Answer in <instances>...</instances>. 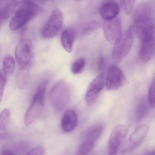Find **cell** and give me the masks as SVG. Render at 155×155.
Listing matches in <instances>:
<instances>
[{"mask_svg":"<svg viewBox=\"0 0 155 155\" xmlns=\"http://www.w3.org/2000/svg\"><path fill=\"white\" fill-rule=\"evenodd\" d=\"M133 24L141 42L155 37V20L151 5L142 3L136 7L133 15Z\"/></svg>","mask_w":155,"mask_h":155,"instance_id":"cell-1","label":"cell"},{"mask_svg":"<svg viewBox=\"0 0 155 155\" xmlns=\"http://www.w3.org/2000/svg\"><path fill=\"white\" fill-rule=\"evenodd\" d=\"M42 9L40 5L30 0H22L9 23V28L16 31L40 14Z\"/></svg>","mask_w":155,"mask_h":155,"instance_id":"cell-2","label":"cell"},{"mask_svg":"<svg viewBox=\"0 0 155 155\" xmlns=\"http://www.w3.org/2000/svg\"><path fill=\"white\" fill-rule=\"evenodd\" d=\"M47 80L43 81L38 86L31 104L25 116V124L29 126L41 116L43 110L45 97L48 85Z\"/></svg>","mask_w":155,"mask_h":155,"instance_id":"cell-3","label":"cell"},{"mask_svg":"<svg viewBox=\"0 0 155 155\" xmlns=\"http://www.w3.org/2000/svg\"><path fill=\"white\" fill-rule=\"evenodd\" d=\"M71 96L70 86L67 82L61 80L56 83L52 87L49 98L53 109L57 112H60L67 105Z\"/></svg>","mask_w":155,"mask_h":155,"instance_id":"cell-4","label":"cell"},{"mask_svg":"<svg viewBox=\"0 0 155 155\" xmlns=\"http://www.w3.org/2000/svg\"><path fill=\"white\" fill-rule=\"evenodd\" d=\"M133 42V36L131 29L123 34L121 39L114 45L112 52L113 60L116 62H122L131 51Z\"/></svg>","mask_w":155,"mask_h":155,"instance_id":"cell-5","label":"cell"},{"mask_svg":"<svg viewBox=\"0 0 155 155\" xmlns=\"http://www.w3.org/2000/svg\"><path fill=\"white\" fill-rule=\"evenodd\" d=\"M63 21V15L61 10L58 8L54 9L42 30L43 37L52 39L55 37L62 29Z\"/></svg>","mask_w":155,"mask_h":155,"instance_id":"cell-6","label":"cell"},{"mask_svg":"<svg viewBox=\"0 0 155 155\" xmlns=\"http://www.w3.org/2000/svg\"><path fill=\"white\" fill-rule=\"evenodd\" d=\"M32 41L28 39L21 40L15 49V60L21 69H29L32 64Z\"/></svg>","mask_w":155,"mask_h":155,"instance_id":"cell-7","label":"cell"},{"mask_svg":"<svg viewBox=\"0 0 155 155\" xmlns=\"http://www.w3.org/2000/svg\"><path fill=\"white\" fill-rule=\"evenodd\" d=\"M103 131V127L102 125H96L90 127L86 134L84 140L78 148L77 155H88L94 147Z\"/></svg>","mask_w":155,"mask_h":155,"instance_id":"cell-8","label":"cell"},{"mask_svg":"<svg viewBox=\"0 0 155 155\" xmlns=\"http://www.w3.org/2000/svg\"><path fill=\"white\" fill-rule=\"evenodd\" d=\"M103 29L106 39L113 45L118 41L123 35L121 21L117 17L111 20H105L103 23Z\"/></svg>","mask_w":155,"mask_h":155,"instance_id":"cell-9","label":"cell"},{"mask_svg":"<svg viewBox=\"0 0 155 155\" xmlns=\"http://www.w3.org/2000/svg\"><path fill=\"white\" fill-rule=\"evenodd\" d=\"M149 131V127L142 124L135 128L129 136L125 145L122 149V154L131 153L141 145L146 137Z\"/></svg>","mask_w":155,"mask_h":155,"instance_id":"cell-10","label":"cell"},{"mask_svg":"<svg viewBox=\"0 0 155 155\" xmlns=\"http://www.w3.org/2000/svg\"><path fill=\"white\" fill-rule=\"evenodd\" d=\"M127 80L124 74L117 66L111 65L105 79V87L108 91H115L123 87Z\"/></svg>","mask_w":155,"mask_h":155,"instance_id":"cell-11","label":"cell"},{"mask_svg":"<svg viewBox=\"0 0 155 155\" xmlns=\"http://www.w3.org/2000/svg\"><path fill=\"white\" fill-rule=\"evenodd\" d=\"M128 127L124 125H119L112 131L108 143V155H116L127 135Z\"/></svg>","mask_w":155,"mask_h":155,"instance_id":"cell-12","label":"cell"},{"mask_svg":"<svg viewBox=\"0 0 155 155\" xmlns=\"http://www.w3.org/2000/svg\"><path fill=\"white\" fill-rule=\"evenodd\" d=\"M105 86V79L103 73L99 74L88 86L85 95L86 104L92 106L95 103L101 91Z\"/></svg>","mask_w":155,"mask_h":155,"instance_id":"cell-13","label":"cell"},{"mask_svg":"<svg viewBox=\"0 0 155 155\" xmlns=\"http://www.w3.org/2000/svg\"><path fill=\"white\" fill-rule=\"evenodd\" d=\"M78 123L77 114L73 109L65 111L61 121V127L65 133H69L74 130Z\"/></svg>","mask_w":155,"mask_h":155,"instance_id":"cell-14","label":"cell"},{"mask_svg":"<svg viewBox=\"0 0 155 155\" xmlns=\"http://www.w3.org/2000/svg\"><path fill=\"white\" fill-rule=\"evenodd\" d=\"M120 11L119 5L113 1L104 3L100 7V15L105 20H111L117 17Z\"/></svg>","mask_w":155,"mask_h":155,"instance_id":"cell-15","label":"cell"},{"mask_svg":"<svg viewBox=\"0 0 155 155\" xmlns=\"http://www.w3.org/2000/svg\"><path fill=\"white\" fill-rule=\"evenodd\" d=\"M141 43L140 58L143 61L147 62L152 60L155 54V37Z\"/></svg>","mask_w":155,"mask_h":155,"instance_id":"cell-16","label":"cell"},{"mask_svg":"<svg viewBox=\"0 0 155 155\" xmlns=\"http://www.w3.org/2000/svg\"><path fill=\"white\" fill-rule=\"evenodd\" d=\"M75 37V31L72 28H66L61 34V41L62 46L67 52L72 51Z\"/></svg>","mask_w":155,"mask_h":155,"instance_id":"cell-17","label":"cell"},{"mask_svg":"<svg viewBox=\"0 0 155 155\" xmlns=\"http://www.w3.org/2000/svg\"><path fill=\"white\" fill-rule=\"evenodd\" d=\"M17 0H0V19L1 24L7 20L15 7Z\"/></svg>","mask_w":155,"mask_h":155,"instance_id":"cell-18","label":"cell"},{"mask_svg":"<svg viewBox=\"0 0 155 155\" xmlns=\"http://www.w3.org/2000/svg\"><path fill=\"white\" fill-rule=\"evenodd\" d=\"M2 72L7 77L12 75L15 68V61L12 55L7 54L4 58L3 61Z\"/></svg>","mask_w":155,"mask_h":155,"instance_id":"cell-19","label":"cell"},{"mask_svg":"<svg viewBox=\"0 0 155 155\" xmlns=\"http://www.w3.org/2000/svg\"><path fill=\"white\" fill-rule=\"evenodd\" d=\"M11 118V112L9 109H5L0 116V136L1 139L6 134L7 127Z\"/></svg>","mask_w":155,"mask_h":155,"instance_id":"cell-20","label":"cell"},{"mask_svg":"<svg viewBox=\"0 0 155 155\" xmlns=\"http://www.w3.org/2000/svg\"><path fill=\"white\" fill-rule=\"evenodd\" d=\"M148 106L150 107V105L148 99H143L140 101L136 107V111L135 118L136 121H141L146 116L149 110Z\"/></svg>","mask_w":155,"mask_h":155,"instance_id":"cell-21","label":"cell"},{"mask_svg":"<svg viewBox=\"0 0 155 155\" xmlns=\"http://www.w3.org/2000/svg\"><path fill=\"white\" fill-rule=\"evenodd\" d=\"M29 69H21L16 78V85L21 89L25 88L28 85L30 78Z\"/></svg>","mask_w":155,"mask_h":155,"instance_id":"cell-22","label":"cell"},{"mask_svg":"<svg viewBox=\"0 0 155 155\" xmlns=\"http://www.w3.org/2000/svg\"><path fill=\"white\" fill-rule=\"evenodd\" d=\"M86 61L84 58H80L74 62L71 66V71L74 74H79L84 70Z\"/></svg>","mask_w":155,"mask_h":155,"instance_id":"cell-23","label":"cell"},{"mask_svg":"<svg viewBox=\"0 0 155 155\" xmlns=\"http://www.w3.org/2000/svg\"><path fill=\"white\" fill-rule=\"evenodd\" d=\"M101 26L100 23L96 21H92L86 23L83 29V33L90 34L99 29Z\"/></svg>","mask_w":155,"mask_h":155,"instance_id":"cell-24","label":"cell"},{"mask_svg":"<svg viewBox=\"0 0 155 155\" xmlns=\"http://www.w3.org/2000/svg\"><path fill=\"white\" fill-rule=\"evenodd\" d=\"M119 2L123 12L127 14L131 13L136 0H119Z\"/></svg>","mask_w":155,"mask_h":155,"instance_id":"cell-25","label":"cell"},{"mask_svg":"<svg viewBox=\"0 0 155 155\" xmlns=\"http://www.w3.org/2000/svg\"><path fill=\"white\" fill-rule=\"evenodd\" d=\"M147 99L150 107H155V77L149 88Z\"/></svg>","mask_w":155,"mask_h":155,"instance_id":"cell-26","label":"cell"},{"mask_svg":"<svg viewBox=\"0 0 155 155\" xmlns=\"http://www.w3.org/2000/svg\"><path fill=\"white\" fill-rule=\"evenodd\" d=\"M7 76L1 71V78H0V92H1V99L2 100L4 89L7 81Z\"/></svg>","mask_w":155,"mask_h":155,"instance_id":"cell-27","label":"cell"},{"mask_svg":"<svg viewBox=\"0 0 155 155\" xmlns=\"http://www.w3.org/2000/svg\"><path fill=\"white\" fill-rule=\"evenodd\" d=\"M45 149L44 147L39 146L32 149L26 155H45Z\"/></svg>","mask_w":155,"mask_h":155,"instance_id":"cell-28","label":"cell"},{"mask_svg":"<svg viewBox=\"0 0 155 155\" xmlns=\"http://www.w3.org/2000/svg\"><path fill=\"white\" fill-rule=\"evenodd\" d=\"M1 155H19L18 150L12 148H4L1 152Z\"/></svg>","mask_w":155,"mask_h":155,"instance_id":"cell-29","label":"cell"},{"mask_svg":"<svg viewBox=\"0 0 155 155\" xmlns=\"http://www.w3.org/2000/svg\"><path fill=\"white\" fill-rule=\"evenodd\" d=\"M104 62L103 58H100V61H99V66H98L100 69H102L103 67L104 64Z\"/></svg>","mask_w":155,"mask_h":155,"instance_id":"cell-30","label":"cell"},{"mask_svg":"<svg viewBox=\"0 0 155 155\" xmlns=\"http://www.w3.org/2000/svg\"><path fill=\"white\" fill-rule=\"evenodd\" d=\"M143 155H155V149L148 151V152L145 153Z\"/></svg>","mask_w":155,"mask_h":155,"instance_id":"cell-31","label":"cell"}]
</instances>
